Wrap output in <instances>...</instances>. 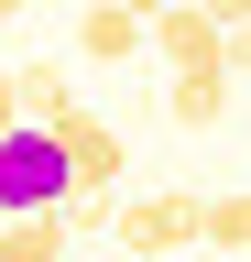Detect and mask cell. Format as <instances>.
<instances>
[{"mask_svg":"<svg viewBox=\"0 0 251 262\" xmlns=\"http://www.w3.org/2000/svg\"><path fill=\"white\" fill-rule=\"evenodd\" d=\"M197 11H208V22H230V33H240V22H251V0H197Z\"/></svg>","mask_w":251,"mask_h":262,"instance_id":"cell-10","label":"cell"},{"mask_svg":"<svg viewBox=\"0 0 251 262\" xmlns=\"http://www.w3.org/2000/svg\"><path fill=\"white\" fill-rule=\"evenodd\" d=\"M230 88H240L230 66H186V77L164 88V110H175L186 131H218V120H230Z\"/></svg>","mask_w":251,"mask_h":262,"instance_id":"cell-6","label":"cell"},{"mask_svg":"<svg viewBox=\"0 0 251 262\" xmlns=\"http://www.w3.org/2000/svg\"><path fill=\"white\" fill-rule=\"evenodd\" d=\"M109 219H120L109 186H66V229H109Z\"/></svg>","mask_w":251,"mask_h":262,"instance_id":"cell-9","label":"cell"},{"mask_svg":"<svg viewBox=\"0 0 251 262\" xmlns=\"http://www.w3.org/2000/svg\"><path fill=\"white\" fill-rule=\"evenodd\" d=\"M109 241L142 251V262H175V251L208 241V196H197V186H153V196H131V208L109 219Z\"/></svg>","mask_w":251,"mask_h":262,"instance_id":"cell-2","label":"cell"},{"mask_svg":"<svg viewBox=\"0 0 251 262\" xmlns=\"http://www.w3.org/2000/svg\"><path fill=\"white\" fill-rule=\"evenodd\" d=\"M175 262H230V251H208V241H197V251H175Z\"/></svg>","mask_w":251,"mask_h":262,"instance_id":"cell-13","label":"cell"},{"mask_svg":"<svg viewBox=\"0 0 251 262\" xmlns=\"http://www.w3.org/2000/svg\"><path fill=\"white\" fill-rule=\"evenodd\" d=\"M11 98H22V120H66V110H77L66 66H11Z\"/></svg>","mask_w":251,"mask_h":262,"instance_id":"cell-7","label":"cell"},{"mask_svg":"<svg viewBox=\"0 0 251 262\" xmlns=\"http://www.w3.org/2000/svg\"><path fill=\"white\" fill-rule=\"evenodd\" d=\"M11 11H22V0H0V22H11Z\"/></svg>","mask_w":251,"mask_h":262,"instance_id":"cell-14","label":"cell"},{"mask_svg":"<svg viewBox=\"0 0 251 262\" xmlns=\"http://www.w3.org/2000/svg\"><path fill=\"white\" fill-rule=\"evenodd\" d=\"M66 186H77V164H66V142H55L44 120H11V131H0V208H11V219L66 208Z\"/></svg>","mask_w":251,"mask_h":262,"instance_id":"cell-1","label":"cell"},{"mask_svg":"<svg viewBox=\"0 0 251 262\" xmlns=\"http://www.w3.org/2000/svg\"><path fill=\"white\" fill-rule=\"evenodd\" d=\"M120 11H142V22H164V11H175V0H120Z\"/></svg>","mask_w":251,"mask_h":262,"instance_id":"cell-12","label":"cell"},{"mask_svg":"<svg viewBox=\"0 0 251 262\" xmlns=\"http://www.w3.org/2000/svg\"><path fill=\"white\" fill-rule=\"evenodd\" d=\"M153 55H164L175 77H186V66H230V22H208L197 0H175V11L153 22Z\"/></svg>","mask_w":251,"mask_h":262,"instance_id":"cell-3","label":"cell"},{"mask_svg":"<svg viewBox=\"0 0 251 262\" xmlns=\"http://www.w3.org/2000/svg\"><path fill=\"white\" fill-rule=\"evenodd\" d=\"M230 77H251V22H240V33H230Z\"/></svg>","mask_w":251,"mask_h":262,"instance_id":"cell-11","label":"cell"},{"mask_svg":"<svg viewBox=\"0 0 251 262\" xmlns=\"http://www.w3.org/2000/svg\"><path fill=\"white\" fill-rule=\"evenodd\" d=\"M208 251H251V186H230V196H208Z\"/></svg>","mask_w":251,"mask_h":262,"instance_id":"cell-8","label":"cell"},{"mask_svg":"<svg viewBox=\"0 0 251 262\" xmlns=\"http://www.w3.org/2000/svg\"><path fill=\"white\" fill-rule=\"evenodd\" d=\"M55 142H66V164H77V186H109L120 175V131L109 120H87V110H66V120H44Z\"/></svg>","mask_w":251,"mask_h":262,"instance_id":"cell-5","label":"cell"},{"mask_svg":"<svg viewBox=\"0 0 251 262\" xmlns=\"http://www.w3.org/2000/svg\"><path fill=\"white\" fill-rule=\"evenodd\" d=\"M142 11H120V0H87V11H77V55L87 66H120V55H142Z\"/></svg>","mask_w":251,"mask_h":262,"instance_id":"cell-4","label":"cell"}]
</instances>
